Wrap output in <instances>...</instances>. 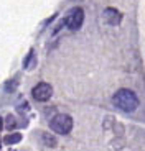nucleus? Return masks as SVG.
<instances>
[{"instance_id": "1", "label": "nucleus", "mask_w": 145, "mask_h": 151, "mask_svg": "<svg viewBox=\"0 0 145 151\" xmlns=\"http://www.w3.org/2000/svg\"><path fill=\"white\" fill-rule=\"evenodd\" d=\"M112 104L117 109H120L122 112L132 113L138 109V97L135 95V92H132L130 89H119L114 95H112Z\"/></svg>"}, {"instance_id": "2", "label": "nucleus", "mask_w": 145, "mask_h": 151, "mask_svg": "<svg viewBox=\"0 0 145 151\" xmlns=\"http://www.w3.org/2000/svg\"><path fill=\"white\" fill-rule=\"evenodd\" d=\"M50 128L58 135H68L72 130V118L68 113H58L50 120Z\"/></svg>"}, {"instance_id": "3", "label": "nucleus", "mask_w": 145, "mask_h": 151, "mask_svg": "<svg viewBox=\"0 0 145 151\" xmlns=\"http://www.w3.org/2000/svg\"><path fill=\"white\" fill-rule=\"evenodd\" d=\"M63 22H65V25L71 31L79 30V28L83 27V23H84V10L81 7H72L71 10L66 13V17H65Z\"/></svg>"}, {"instance_id": "5", "label": "nucleus", "mask_w": 145, "mask_h": 151, "mask_svg": "<svg viewBox=\"0 0 145 151\" xmlns=\"http://www.w3.org/2000/svg\"><path fill=\"white\" fill-rule=\"evenodd\" d=\"M102 17H104V20H106V23H109V25H112V27L119 25V23H120V20H122L120 12L115 10V8H112V7L106 8V10L102 12Z\"/></svg>"}, {"instance_id": "7", "label": "nucleus", "mask_w": 145, "mask_h": 151, "mask_svg": "<svg viewBox=\"0 0 145 151\" xmlns=\"http://www.w3.org/2000/svg\"><path fill=\"white\" fill-rule=\"evenodd\" d=\"M41 141H43V145H45V146H48V148H54L58 145L56 138H54L51 133H45V132L41 133Z\"/></svg>"}, {"instance_id": "6", "label": "nucleus", "mask_w": 145, "mask_h": 151, "mask_svg": "<svg viewBox=\"0 0 145 151\" xmlns=\"http://www.w3.org/2000/svg\"><path fill=\"white\" fill-rule=\"evenodd\" d=\"M23 68L27 69V71H31V69L36 68V54H35V49H30L28 56L23 61Z\"/></svg>"}, {"instance_id": "9", "label": "nucleus", "mask_w": 145, "mask_h": 151, "mask_svg": "<svg viewBox=\"0 0 145 151\" xmlns=\"http://www.w3.org/2000/svg\"><path fill=\"white\" fill-rule=\"evenodd\" d=\"M15 118H13V115H8V117H7V128L8 130H13V128H15Z\"/></svg>"}, {"instance_id": "8", "label": "nucleus", "mask_w": 145, "mask_h": 151, "mask_svg": "<svg viewBox=\"0 0 145 151\" xmlns=\"http://www.w3.org/2000/svg\"><path fill=\"white\" fill-rule=\"evenodd\" d=\"M22 141V133H10V135L4 136V143L5 145H17Z\"/></svg>"}, {"instance_id": "4", "label": "nucleus", "mask_w": 145, "mask_h": 151, "mask_svg": "<svg viewBox=\"0 0 145 151\" xmlns=\"http://www.w3.org/2000/svg\"><path fill=\"white\" fill-rule=\"evenodd\" d=\"M31 95H33V99L36 102H46L53 95V87L48 82H40L31 89Z\"/></svg>"}]
</instances>
